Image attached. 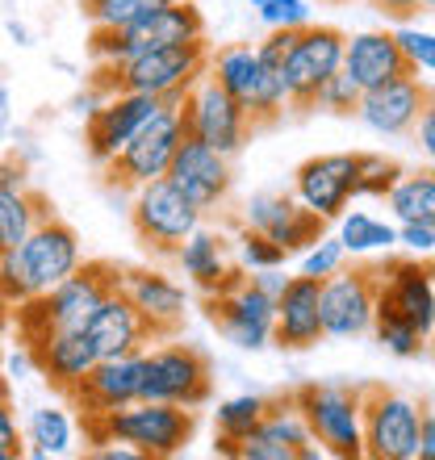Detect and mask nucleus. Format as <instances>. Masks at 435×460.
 I'll return each instance as SVG.
<instances>
[{
    "instance_id": "nucleus-1",
    "label": "nucleus",
    "mask_w": 435,
    "mask_h": 460,
    "mask_svg": "<svg viewBox=\"0 0 435 460\" xmlns=\"http://www.w3.org/2000/svg\"><path fill=\"white\" fill-rule=\"evenodd\" d=\"M80 264H84V247H80L75 226L50 214L13 252H0V302L13 310L30 297H42L59 280L72 277Z\"/></svg>"
},
{
    "instance_id": "nucleus-2",
    "label": "nucleus",
    "mask_w": 435,
    "mask_h": 460,
    "mask_svg": "<svg viewBox=\"0 0 435 460\" xmlns=\"http://www.w3.org/2000/svg\"><path fill=\"white\" fill-rule=\"evenodd\" d=\"M206 67H209V42L193 38V42H181V47L143 50V55L121 63H97L88 88L97 97L143 93V97H159V101H181L206 75Z\"/></svg>"
},
{
    "instance_id": "nucleus-3",
    "label": "nucleus",
    "mask_w": 435,
    "mask_h": 460,
    "mask_svg": "<svg viewBox=\"0 0 435 460\" xmlns=\"http://www.w3.org/2000/svg\"><path fill=\"white\" fill-rule=\"evenodd\" d=\"M197 414L189 406H172V402H146L134 398L109 414H88L84 439L88 444H126L143 460H168L181 456L193 444Z\"/></svg>"
},
{
    "instance_id": "nucleus-4",
    "label": "nucleus",
    "mask_w": 435,
    "mask_h": 460,
    "mask_svg": "<svg viewBox=\"0 0 435 460\" xmlns=\"http://www.w3.org/2000/svg\"><path fill=\"white\" fill-rule=\"evenodd\" d=\"M118 272L121 268L105 264V260H84L50 293L13 305V323H17L22 343H34L42 335H55V331H84L88 318L97 314V305L118 289Z\"/></svg>"
},
{
    "instance_id": "nucleus-5",
    "label": "nucleus",
    "mask_w": 435,
    "mask_h": 460,
    "mask_svg": "<svg viewBox=\"0 0 435 460\" xmlns=\"http://www.w3.org/2000/svg\"><path fill=\"white\" fill-rule=\"evenodd\" d=\"M193 38H206V17L193 0H168L159 9L143 13L126 25H105V30H93V42H88V55L93 63H121L134 59L143 50L155 47H181V42H193Z\"/></svg>"
},
{
    "instance_id": "nucleus-6",
    "label": "nucleus",
    "mask_w": 435,
    "mask_h": 460,
    "mask_svg": "<svg viewBox=\"0 0 435 460\" xmlns=\"http://www.w3.org/2000/svg\"><path fill=\"white\" fill-rule=\"evenodd\" d=\"M206 72L226 88L230 97L239 101L243 113L255 121V130L280 121L285 110H289V93H285L280 72H272V67L255 55L252 42H226V47L209 50Z\"/></svg>"
},
{
    "instance_id": "nucleus-7",
    "label": "nucleus",
    "mask_w": 435,
    "mask_h": 460,
    "mask_svg": "<svg viewBox=\"0 0 435 460\" xmlns=\"http://www.w3.org/2000/svg\"><path fill=\"white\" fill-rule=\"evenodd\" d=\"M297 414L306 419L315 444L326 456L360 460L364 431H360V385H339V381H315L289 394Z\"/></svg>"
},
{
    "instance_id": "nucleus-8",
    "label": "nucleus",
    "mask_w": 435,
    "mask_h": 460,
    "mask_svg": "<svg viewBox=\"0 0 435 460\" xmlns=\"http://www.w3.org/2000/svg\"><path fill=\"white\" fill-rule=\"evenodd\" d=\"M159 348H143V385L138 398L172 402V406H206L214 394V364L201 348L176 340H155Z\"/></svg>"
},
{
    "instance_id": "nucleus-9",
    "label": "nucleus",
    "mask_w": 435,
    "mask_h": 460,
    "mask_svg": "<svg viewBox=\"0 0 435 460\" xmlns=\"http://www.w3.org/2000/svg\"><path fill=\"white\" fill-rule=\"evenodd\" d=\"M201 209L189 201V197L168 181V176H159V181H146L134 189L130 197V226L143 243V252L159 255V260H172V255L181 252V243L201 226Z\"/></svg>"
},
{
    "instance_id": "nucleus-10",
    "label": "nucleus",
    "mask_w": 435,
    "mask_h": 460,
    "mask_svg": "<svg viewBox=\"0 0 435 460\" xmlns=\"http://www.w3.org/2000/svg\"><path fill=\"white\" fill-rule=\"evenodd\" d=\"M419 411H423V402H414L402 389L360 385L364 456L419 460Z\"/></svg>"
},
{
    "instance_id": "nucleus-11",
    "label": "nucleus",
    "mask_w": 435,
    "mask_h": 460,
    "mask_svg": "<svg viewBox=\"0 0 435 460\" xmlns=\"http://www.w3.org/2000/svg\"><path fill=\"white\" fill-rule=\"evenodd\" d=\"M184 143V118H181V101H172L155 118L146 121L143 130L134 134L130 143L121 146L118 155L105 164V181L118 189H138L146 181L168 176V164L176 155V146Z\"/></svg>"
},
{
    "instance_id": "nucleus-12",
    "label": "nucleus",
    "mask_w": 435,
    "mask_h": 460,
    "mask_svg": "<svg viewBox=\"0 0 435 460\" xmlns=\"http://www.w3.org/2000/svg\"><path fill=\"white\" fill-rule=\"evenodd\" d=\"M181 118L189 138H201L206 146H214V151H222L230 159L239 155L247 138L255 134V121L243 113L239 101L230 97L209 72L181 97Z\"/></svg>"
},
{
    "instance_id": "nucleus-13",
    "label": "nucleus",
    "mask_w": 435,
    "mask_h": 460,
    "mask_svg": "<svg viewBox=\"0 0 435 460\" xmlns=\"http://www.w3.org/2000/svg\"><path fill=\"white\" fill-rule=\"evenodd\" d=\"M209 327L239 351H264L272 343V318H277V297L260 289L252 277L230 285L222 293L206 297Z\"/></svg>"
},
{
    "instance_id": "nucleus-14",
    "label": "nucleus",
    "mask_w": 435,
    "mask_h": 460,
    "mask_svg": "<svg viewBox=\"0 0 435 460\" xmlns=\"http://www.w3.org/2000/svg\"><path fill=\"white\" fill-rule=\"evenodd\" d=\"M343 42H348V34L339 25H315V22L302 25L289 59L280 67V80H285V93H289V110L297 113L315 110L318 88L343 67Z\"/></svg>"
},
{
    "instance_id": "nucleus-15",
    "label": "nucleus",
    "mask_w": 435,
    "mask_h": 460,
    "mask_svg": "<svg viewBox=\"0 0 435 460\" xmlns=\"http://www.w3.org/2000/svg\"><path fill=\"white\" fill-rule=\"evenodd\" d=\"M323 335L326 340H360L373 331L377 314V268H339L323 280Z\"/></svg>"
},
{
    "instance_id": "nucleus-16",
    "label": "nucleus",
    "mask_w": 435,
    "mask_h": 460,
    "mask_svg": "<svg viewBox=\"0 0 435 460\" xmlns=\"http://www.w3.org/2000/svg\"><path fill=\"white\" fill-rule=\"evenodd\" d=\"M377 310L398 314L427 340L435 331V268L423 264L419 255L386 260L377 268Z\"/></svg>"
},
{
    "instance_id": "nucleus-17",
    "label": "nucleus",
    "mask_w": 435,
    "mask_h": 460,
    "mask_svg": "<svg viewBox=\"0 0 435 460\" xmlns=\"http://www.w3.org/2000/svg\"><path fill=\"white\" fill-rule=\"evenodd\" d=\"M168 181L181 189L189 201H193L201 214H214L230 201V189H235V168H230V155L206 146L201 138H189L176 146V155L168 164Z\"/></svg>"
},
{
    "instance_id": "nucleus-18",
    "label": "nucleus",
    "mask_w": 435,
    "mask_h": 460,
    "mask_svg": "<svg viewBox=\"0 0 435 460\" xmlns=\"http://www.w3.org/2000/svg\"><path fill=\"white\" fill-rule=\"evenodd\" d=\"M356 151H326L310 155L293 172V197L315 209L323 222H335L356 201Z\"/></svg>"
},
{
    "instance_id": "nucleus-19",
    "label": "nucleus",
    "mask_w": 435,
    "mask_h": 460,
    "mask_svg": "<svg viewBox=\"0 0 435 460\" xmlns=\"http://www.w3.org/2000/svg\"><path fill=\"white\" fill-rule=\"evenodd\" d=\"M164 105H172V101L143 97V93H113V97H101V105L88 113V121H84L88 155L105 168L109 159L118 155L121 146L130 143L134 134L143 130Z\"/></svg>"
},
{
    "instance_id": "nucleus-20",
    "label": "nucleus",
    "mask_w": 435,
    "mask_h": 460,
    "mask_svg": "<svg viewBox=\"0 0 435 460\" xmlns=\"http://www.w3.org/2000/svg\"><path fill=\"white\" fill-rule=\"evenodd\" d=\"M243 226L268 234L285 255H302L326 234V222L315 209H306L293 193H255L243 209Z\"/></svg>"
},
{
    "instance_id": "nucleus-21",
    "label": "nucleus",
    "mask_w": 435,
    "mask_h": 460,
    "mask_svg": "<svg viewBox=\"0 0 435 460\" xmlns=\"http://www.w3.org/2000/svg\"><path fill=\"white\" fill-rule=\"evenodd\" d=\"M431 84H427L423 75H398V80H389L381 88H368L360 97V110L356 118L368 126L373 134L381 138H406L414 130V121L423 118V110L431 105Z\"/></svg>"
},
{
    "instance_id": "nucleus-22",
    "label": "nucleus",
    "mask_w": 435,
    "mask_h": 460,
    "mask_svg": "<svg viewBox=\"0 0 435 460\" xmlns=\"http://www.w3.org/2000/svg\"><path fill=\"white\" fill-rule=\"evenodd\" d=\"M118 289L130 297V305L143 314V323L151 327V340H172L184 327L189 314V297L168 272L159 268H121Z\"/></svg>"
},
{
    "instance_id": "nucleus-23",
    "label": "nucleus",
    "mask_w": 435,
    "mask_h": 460,
    "mask_svg": "<svg viewBox=\"0 0 435 460\" xmlns=\"http://www.w3.org/2000/svg\"><path fill=\"white\" fill-rule=\"evenodd\" d=\"M318 444L310 436L306 419L297 414L293 398H277L268 402V414L260 419L252 436L243 439L235 456L239 460H315L318 456Z\"/></svg>"
},
{
    "instance_id": "nucleus-24",
    "label": "nucleus",
    "mask_w": 435,
    "mask_h": 460,
    "mask_svg": "<svg viewBox=\"0 0 435 460\" xmlns=\"http://www.w3.org/2000/svg\"><path fill=\"white\" fill-rule=\"evenodd\" d=\"M323 280L318 277H297L285 280V289L277 293V318H272V343L285 351H310L326 340L323 335Z\"/></svg>"
},
{
    "instance_id": "nucleus-25",
    "label": "nucleus",
    "mask_w": 435,
    "mask_h": 460,
    "mask_svg": "<svg viewBox=\"0 0 435 460\" xmlns=\"http://www.w3.org/2000/svg\"><path fill=\"white\" fill-rule=\"evenodd\" d=\"M172 260L181 264V272L189 277V285H193L201 297L230 289V285H239V280L247 277V268L230 264V239L222 230H209V226H197Z\"/></svg>"
},
{
    "instance_id": "nucleus-26",
    "label": "nucleus",
    "mask_w": 435,
    "mask_h": 460,
    "mask_svg": "<svg viewBox=\"0 0 435 460\" xmlns=\"http://www.w3.org/2000/svg\"><path fill=\"white\" fill-rule=\"evenodd\" d=\"M50 214H55V209H50L47 197L30 184L22 159H13V155L0 159V252H13V247L42 218H50Z\"/></svg>"
},
{
    "instance_id": "nucleus-27",
    "label": "nucleus",
    "mask_w": 435,
    "mask_h": 460,
    "mask_svg": "<svg viewBox=\"0 0 435 460\" xmlns=\"http://www.w3.org/2000/svg\"><path fill=\"white\" fill-rule=\"evenodd\" d=\"M138 385H143V351H130V356L93 364V373L72 389V402L80 406L84 419L88 414H109L138 398Z\"/></svg>"
},
{
    "instance_id": "nucleus-28",
    "label": "nucleus",
    "mask_w": 435,
    "mask_h": 460,
    "mask_svg": "<svg viewBox=\"0 0 435 460\" xmlns=\"http://www.w3.org/2000/svg\"><path fill=\"white\" fill-rule=\"evenodd\" d=\"M25 351H30L38 373L47 376L55 389H63V394H72L93 373V364L101 360L93 340H88V331H55V335L25 343Z\"/></svg>"
},
{
    "instance_id": "nucleus-29",
    "label": "nucleus",
    "mask_w": 435,
    "mask_h": 460,
    "mask_svg": "<svg viewBox=\"0 0 435 460\" xmlns=\"http://www.w3.org/2000/svg\"><path fill=\"white\" fill-rule=\"evenodd\" d=\"M343 72L368 93L398 75H411V63L402 55L394 30H360L343 42Z\"/></svg>"
},
{
    "instance_id": "nucleus-30",
    "label": "nucleus",
    "mask_w": 435,
    "mask_h": 460,
    "mask_svg": "<svg viewBox=\"0 0 435 460\" xmlns=\"http://www.w3.org/2000/svg\"><path fill=\"white\" fill-rule=\"evenodd\" d=\"M88 340L97 348L101 360H113V356H130V351H143L151 340V327L143 323V314L130 305V297L121 289H113L105 302L97 305V314L88 318Z\"/></svg>"
},
{
    "instance_id": "nucleus-31",
    "label": "nucleus",
    "mask_w": 435,
    "mask_h": 460,
    "mask_svg": "<svg viewBox=\"0 0 435 460\" xmlns=\"http://www.w3.org/2000/svg\"><path fill=\"white\" fill-rule=\"evenodd\" d=\"M25 456L34 460H55L67 456L75 448V419L63 406H34L22 427Z\"/></svg>"
},
{
    "instance_id": "nucleus-32",
    "label": "nucleus",
    "mask_w": 435,
    "mask_h": 460,
    "mask_svg": "<svg viewBox=\"0 0 435 460\" xmlns=\"http://www.w3.org/2000/svg\"><path fill=\"white\" fill-rule=\"evenodd\" d=\"M264 414H268V398H260V394H235V398L218 402V411H214L218 444H214V452L235 456V448H239L243 439L260 427V419H264Z\"/></svg>"
},
{
    "instance_id": "nucleus-33",
    "label": "nucleus",
    "mask_w": 435,
    "mask_h": 460,
    "mask_svg": "<svg viewBox=\"0 0 435 460\" xmlns=\"http://www.w3.org/2000/svg\"><path fill=\"white\" fill-rule=\"evenodd\" d=\"M386 206L394 209L398 222H423V226H435V168L402 172V181L389 189Z\"/></svg>"
},
{
    "instance_id": "nucleus-34",
    "label": "nucleus",
    "mask_w": 435,
    "mask_h": 460,
    "mask_svg": "<svg viewBox=\"0 0 435 460\" xmlns=\"http://www.w3.org/2000/svg\"><path fill=\"white\" fill-rule=\"evenodd\" d=\"M335 222H339L335 239L343 243L348 255H373V252H394V247H398V226L373 218V214H364V209H351V214L343 209Z\"/></svg>"
},
{
    "instance_id": "nucleus-35",
    "label": "nucleus",
    "mask_w": 435,
    "mask_h": 460,
    "mask_svg": "<svg viewBox=\"0 0 435 460\" xmlns=\"http://www.w3.org/2000/svg\"><path fill=\"white\" fill-rule=\"evenodd\" d=\"M356 197H377V201H386L389 189L402 181V164L386 151H356Z\"/></svg>"
},
{
    "instance_id": "nucleus-36",
    "label": "nucleus",
    "mask_w": 435,
    "mask_h": 460,
    "mask_svg": "<svg viewBox=\"0 0 435 460\" xmlns=\"http://www.w3.org/2000/svg\"><path fill=\"white\" fill-rule=\"evenodd\" d=\"M381 348L389 351V356H398V360H419L427 351V340L419 335V331L411 327V323H402L398 314H389V310H377L373 314V331H368Z\"/></svg>"
},
{
    "instance_id": "nucleus-37",
    "label": "nucleus",
    "mask_w": 435,
    "mask_h": 460,
    "mask_svg": "<svg viewBox=\"0 0 435 460\" xmlns=\"http://www.w3.org/2000/svg\"><path fill=\"white\" fill-rule=\"evenodd\" d=\"M159 4H168V0H80V9H84L93 30L126 25V22H134V17H143V13L159 9Z\"/></svg>"
},
{
    "instance_id": "nucleus-38",
    "label": "nucleus",
    "mask_w": 435,
    "mask_h": 460,
    "mask_svg": "<svg viewBox=\"0 0 435 460\" xmlns=\"http://www.w3.org/2000/svg\"><path fill=\"white\" fill-rule=\"evenodd\" d=\"M360 97H364V88L351 80L343 67H339L331 80H326L323 88H318V97H315V110L331 113V118H356V110H360Z\"/></svg>"
},
{
    "instance_id": "nucleus-39",
    "label": "nucleus",
    "mask_w": 435,
    "mask_h": 460,
    "mask_svg": "<svg viewBox=\"0 0 435 460\" xmlns=\"http://www.w3.org/2000/svg\"><path fill=\"white\" fill-rule=\"evenodd\" d=\"M235 255H239V268H247V272H260V268H280L285 260H289V255L280 252L268 234H260V230H252V226H243L239 234H235Z\"/></svg>"
},
{
    "instance_id": "nucleus-40",
    "label": "nucleus",
    "mask_w": 435,
    "mask_h": 460,
    "mask_svg": "<svg viewBox=\"0 0 435 460\" xmlns=\"http://www.w3.org/2000/svg\"><path fill=\"white\" fill-rule=\"evenodd\" d=\"M394 38H398L402 55H406V63H411L414 75H435V34L431 30H419V25H398L394 30Z\"/></svg>"
},
{
    "instance_id": "nucleus-41",
    "label": "nucleus",
    "mask_w": 435,
    "mask_h": 460,
    "mask_svg": "<svg viewBox=\"0 0 435 460\" xmlns=\"http://www.w3.org/2000/svg\"><path fill=\"white\" fill-rule=\"evenodd\" d=\"M343 264H348V252H343V243L331 239V234H323L315 247H306V252H302V272H306V277L326 280L331 272H339Z\"/></svg>"
},
{
    "instance_id": "nucleus-42",
    "label": "nucleus",
    "mask_w": 435,
    "mask_h": 460,
    "mask_svg": "<svg viewBox=\"0 0 435 460\" xmlns=\"http://www.w3.org/2000/svg\"><path fill=\"white\" fill-rule=\"evenodd\" d=\"M255 13H260V22L268 30H302V25H310V4L306 0H264Z\"/></svg>"
},
{
    "instance_id": "nucleus-43",
    "label": "nucleus",
    "mask_w": 435,
    "mask_h": 460,
    "mask_svg": "<svg viewBox=\"0 0 435 460\" xmlns=\"http://www.w3.org/2000/svg\"><path fill=\"white\" fill-rule=\"evenodd\" d=\"M297 34H302V30H268L264 42H255V55H260L272 72H280V67H285V59H289L293 42H297Z\"/></svg>"
},
{
    "instance_id": "nucleus-44",
    "label": "nucleus",
    "mask_w": 435,
    "mask_h": 460,
    "mask_svg": "<svg viewBox=\"0 0 435 460\" xmlns=\"http://www.w3.org/2000/svg\"><path fill=\"white\" fill-rule=\"evenodd\" d=\"M17 456H25L22 427H17L13 402H9V398H0V460H17Z\"/></svg>"
},
{
    "instance_id": "nucleus-45",
    "label": "nucleus",
    "mask_w": 435,
    "mask_h": 460,
    "mask_svg": "<svg viewBox=\"0 0 435 460\" xmlns=\"http://www.w3.org/2000/svg\"><path fill=\"white\" fill-rule=\"evenodd\" d=\"M398 247H406V252L419 255V260L435 255V226H423V222H398Z\"/></svg>"
},
{
    "instance_id": "nucleus-46",
    "label": "nucleus",
    "mask_w": 435,
    "mask_h": 460,
    "mask_svg": "<svg viewBox=\"0 0 435 460\" xmlns=\"http://www.w3.org/2000/svg\"><path fill=\"white\" fill-rule=\"evenodd\" d=\"M414 143H419V151H423L427 159L435 164V97H431V105L423 110V118L414 121Z\"/></svg>"
},
{
    "instance_id": "nucleus-47",
    "label": "nucleus",
    "mask_w": 435,
    "mask_h": 460,
    "mask_svg": "<svg viewBox=\"0 0 435 460\" xmlns=\"http://www.w3.org/2000/svg\"><path fill=\"white\" fill-rule=\"evenodd\" d=\"M368 4H373L377 13H381V17H389V22H398V25H406L411 22V17H419V0H368Z\"/></svg>"
},
{
    "instance_id": "nucleus-48",
    "label": "nucleus",
    "mask_w": 435,
    "mask_h": 460,
    "mask_svg": "<svg viewBox=\"0 0 435 460\" xmlns=\"http://www.w3.org/2000/svg\"><path fill=\"white\" fill-rule=\"evenodd\" d=\"M419 460H435V406L419 411Z\"/></svg>"
},
{
    "instance_id": "nucleus-49",
    "label": "nucleus",
    "mask_w": 435,
    "mask_h": 460,
    "mask_svg": "<svg viewBox=\"0 0 435 460\" xmlns=\"http://www.w3.org/2000/svg\"><path fill=\"white\" fill-rule=\"evenodd\" d=\"M93 456H97V460H143L134 448H126V444H118V448H105V444H97V448H93Z\"/></svg>"
},
{
    "instance_id": "nucleus-50",
    "label": "nucleus",
    "mask_w": 435,
    "mask_h": 460,
    "mask_svg": "<svg viewBox=\"0 0 435 460\" xmlns=\"http://www.w3.org/2000/svg\"><path fill=\"white\" fill-rule=\"evenodd\" d=\"M0 398H13V385H9V376L0 373Z\"/></svg>"
},
{
    "instance_id": "nucleus-51",
    "label": "nucleus",
    "mask_w": 435,
    "mask_h": 460,
    "mask_svg": "<svg viewBox=\"0 0 435 460\" xmlns=\"http://www.w3.org/2000/svg\"><path fill=\"white\" fill-rule=\"evenodd\" d=\"M419 9H423V13H435V0H419Z\"/></svg>"
},
{
    "instance_id": "nucleus-52",
    "label": "nucleus",
    "mask_w": 435,
    "mask_h": 460,
    "mask_svg": "<svg viewBox=\"0 0 435 460\" xmlns=\"http://www.w3.org/2000/svg\"><path fill=\"white\" fill-rule=\"evenodd\" d=\"M427 351H435V331H431V335H427Z\"/></svg>"
},
{
    "instance_id": "nucleus-53",
    "label": "nucleus",
    "mask_w": 435,
    "mask_h": 460,
    "mask_svg": "<svg viewBox=\"0 0 435 460\" xmlns=\"http://www.w3.org/2000/svg\"><path fill=\"white\" fill-rule=\"evenodd\" d=\"M247 4H252V9H260V4H264V0H247Z\"/></svg>"
}]
</instances>
